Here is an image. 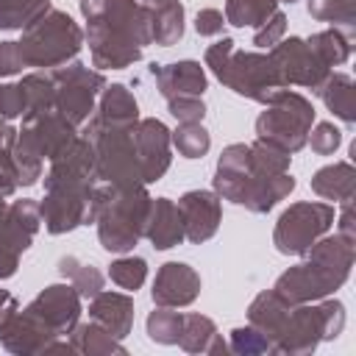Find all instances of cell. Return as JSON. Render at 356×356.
<instances>
[{
  "instance_id": "19",
  "label": "cell",
  "mask_w": 356,
  "mask_h": 356,
  "mask_svg": "<svg viewBox=\"0 0 356 356\" xmlns=\"http://www.w3.org/2000/svg\"><path fill=\"white\" fill-rule=\"evenodd\" d=\"M89 314L111 337L122 339V337H128L131 323H134V300L120 292H97L89 306Z\"/></svg>"
},
{
  "instance_id": "2",
  "label": "cell",
  "mask_w": 356,
  "mask_h": 356,
  "mask_svg": "<svg viewBox=\"0 0 356 356\" xmlns=\"http://www.w3.org/2000/svg\"><path fill=\"white\" fill-rule=\"evenodd\" d=\"M95 150L86 139H72L56 159L44 178L47 195L39 214L50 234H64L92 222L95 197Z\"/></svg>"
},
{
  "instance_id": "33",
  "label": "cell",
  "mask_w": 356,
  "mask_h": 356,
  "mask_svg": "<svg viewBox=\"0 0 356 356\" xmlns=\"http://www.w3.org/2000/svg\"><path fill=\"white\" fill-rule=\"evenodd\" d=\"M172 142H175L178 153L186 156V159L203 156V153L209 150V145H211V142H209V134L203 131L200 122H181V128H178L175 136H172Z\"/></svg>"
},
{
  "instance_id": "25",
  "label": "cell",
  "mask_w": 356,
  "mask_h": 356,
  "mask_svg": "<svg viewBox=\"0 0 356 356\" xmlns=\"http://www.w3.org/2000/svg\"><path fill=\"white\" fill-rule=\"evenodd\" d=\"M50 11V0H0V28L17 31L28 28Z\"/></svg>"
},
{
  "instance_id": "35",
  "label": "cell",
  "mask_w": 356,
  "mask_h": 356,
  "mask_svg": "<svg viewBox=\"0 0 356 356\" xmlns=\"http://www.w3.org/2000/svg\"><path fill=\"white\" fill-rule=\"evenodd\" d=\"M25 111H28V92H25L22 81L0 86V120H14Z\"/></svg>"
},
{
  "instance_id": "26",
  "label": "cell",
  "mask_w": 356,
  "mask_h": 356,
  "mask_svg": "<svg viewBox=\"0 0 356 356\" xmlns=\"http://www.w3.org/2000/svg\"><path fill=\"white\" fill-rule=\"evenodd\" d=\"M95 120H100V122H136V100H134V95L120 83L108 86L103 100H100V111H97Z\"/></svg>"
},
{
  "instance_id": "32",
  "label": "cell",
  "mask_w": 356,
  "mask_h": 356,
  "mask_svg": "<svg viewBox=\"0 0 356 356\" xmlns=\"http://www.w3.org/2000/svg\"><path fill=\"white\" fill-rule=\"evenodd\" d=\"M181 325H184V314L167 312V306L159 309V312H153V314L147 317V334H150L153 342H164V345L178 342Z\"/></svg>"
},
{
  "instance_id": "15",
  "label": "cell",
  "mask_w": 356,
  "mask_h": 356,
  "mask_svg": "<svg viewBox=\"0 0 356 356\" xmlns=\"http://www.w3.org/2000/svg\"><path fill=\"white\" fill-rule=\"evenodd\" d=\"M178 211L184 220V236L189 242H206L214 236L220 225V200L211 192H186L178 200Z\"/></svg>"
},
{
  "instance_id": "28",
  "label": "cell",
  "mask_w": 356,
  "mask_h": 356,
  "mask_svg": "<svg viewBox=\"0 0 356 356\" xmlns=\"http://www.w3.org/2000/svg\"><path fill=\"white\" fill-rule=\"evenodd\" d=\"M72 350H83V353H122L125 348L117 342V337H111L103 325L92 323V325H81L72 334Z\"/></svg>"
},
{
  "instance_id": "37",
  "label": "cell",
  "mask_w": 356,
  "mask_h": 356,
  "mask_svg": "<svg viewBox=\"0 0 356 356\" xmlns=\"http://www.w3.org/2000/svg\"><path fill=\"white\" fill-rule=\"evenodd\" d=\"M167 106H170V114L181 122H200L206 111L200 97H175V100H167Z\"/></svg>"
},
{
  "instance_id": "41",
  "label": "cell",
  "mask_w": 356,
  "mask_h": 356,
  "mask_svg": "<svg viewBox=\"0 0 356 356\" xmlns=\"http://www.w3.org/2000/svg\"><path fill=\"white\" fill-rule=\"evenodd\" d=\"M222 25H225V19H222V11H217V8H203L197 14V22H195L200 36H214L222 31Z\"/></svg>"
},
{
  "instance_id": "34",
  "label": "cell",
  "mask_w": 356,
  "mask_h": 356,
  "mask_svg": "<svg viewBox=\"0 0 356 356\" xmlns=\"http://www.w3.org/2000/svg\"><path fill=\"white\" fill-rule=\"evenodd\" d=\"M108 275H111V281L117 286L136 292L142 286L145 275H147V264H145V259H120V261L111 264V273Z\"/></svg>"
},
{
  "instance_id": "9",
  "label": "cell",
  "mask_w": 356,
  "mask_h": 356,
  "mask_svg": "<svg viewBox=\"0 0 356 356\" xmlns=\"http://www.w3.org/2000/svg\"><path fill=\"white\" fill-rule=\"evenodd\" d=\"M19 44L25 67H61L81 50V28L61 11H47L25 28Z\"/></svg>"
},
{
  "instance_id": "38",
  "label": "cell",
  "mask_w": 356,
  "mask_h": 356,
  "mask_svg": "<svg viewBox=\"0 0 356 356\" xmlns=\"http://www.w3.org/2000/svg\"><path fill=\"white\" fill-rule=\"evenodd\" d=\"M284 28H286V17H284L281 11H275V14L270 17V22L259 25V31H256V36H253V44H259V47H273V44L284 36Z\"/></svg>"
},
{
  "instance_id": "21",
  "label": "cell",
  "mask_w": 356,
  "mask_h": 356,
  "mask_svg": "<svg viewBox=\"0 0 356 356\" xmlns=\"http://www.w3.org/2000/svg\"><path fill=\"white\" fill-rule=\"evenodd\" d=\"M353 186H356V172H353V167L348 161L328 164V167L317 170L314 178H312V189L320 197L337 200V203L353 200Z\"/></svg>"
},
{
  "instance_id": "6",
  "label": "cell",
  "mask_w": 356,
  "mask_h": 356,
  "mask_svg": "<svg viewBox=\"0 0 356 356\" xmlns=\"http://www.w3.org/2000/svg\"><path fill=\"white\" fill-rule=\"evenodd\" d=\"M206 64L228 89H234L236 95H245L250 100H259V103H270L284 89L270 53L267 56L242 53V50H236V44L231 39L214 42L206 50Z\"/></svg>"
},
{
  "instance_id": "4",
  "label": "cell",
  "mask_w": 356,
  "mask_h": 356,
  "mask_svg": "<svg viewBox=\"0 0 356 356\" xmlns=\"http://www.w3.org/2000/svg\"><path fill=\"white\" fill-rule=\"evenodd\" d=\"M306 253L309 259L303 264L286 270L275 281L273 292L286 303L320 300L337 286H342L353 264V236H328L323 242H314Z\"/></svg>"
},
{
  "instance_id": "36",
  "label": "cell",
  "mask_w": 356,
  "mask_h": 356,
  "mask_svg": "<svg viewBox=\"0 0 356 356\" xmlns=\"http://www.w3.org/2000/svg\"><path fill=\"white\" fill-rule=\"evenodd\" d=\"M231 350H236V353H261V350H273V345L261 331H256L250 325V328L231 331Z\"/></svg>"
},
{
  "instance_id": "8",
  "label": "cell",
  "mask_w": 356,
  "mask_h": 356,
  "mask_svg": "<svg viewBox=\"0 0 356 356\" xmlns=\"http://www.w3.org/2000/svg\"><path fill=\"white\" fill-rule=\"evenodd\" d=\"M345 325V312L339 300H328L323 306H300L292 309L286 306V314L275 331L273 350L281 353H306L314 350L320 339H331L342 331Z\"/></svg>"
},
{
  "instance_id": "22",
  "label": "cell",
  "mask_w": 356,
  "mask_h": 356,
  "mask_svg": "<svg viewBox=\"0 0 356 356\" xmlns=\"http://www.w3.org/2000/svg\"><path fill=\"white\" fill-rule=\"evenodd\" d=\"M147 6V3H145ZM150 8V31H153V42L156 44H175L184 33V8L178 0H167V3H156L147 6Z\"/></svg>"
},
{
  "instance_id": "14",
  "label": "cell",
  "mask_w": 356,
  "mask_h": 356,
  "mask_svg": "<svg viewBox=\"0 0 356 356\" xmlns=\"http://www.w3.org/2000/svg\"><path fill=\"white\" fill-rule=\"evenodd\" d=\"M134 145L139 161L142 184L159 181L170 167V131L159 120H136L134 125Z\"/></svg>"
},
{
  "instance_id": "23",
  "label": "cell",
  "mask_w": 356,
  "mask_h": 356,
  "mask_svg": "<svg viewBox=\"0 0 356 356\" xmlns=\"http://www.w3.org/2000/svg\"><path fill=\"white\" fill-rule=\"evenodd\" d=\"M317 95L323 97V103L339 117L345 120L348 125H353L356 114H353V81L350 75H342V72H334V75H325V81L317 86Z\"/></svg>"
},
{
  "instance_id": "31",
  "label": "cell",
  "mask_w": 356,
  "mask_h": 356,
  "mask_svg": "<svg viewBox=\"0 0 356 356\" xmlns=\"http://www.w3.org/2000/svg\"><path fill=\"white\" fill-rule=\"evenodd\" d=\"M58 270H61L64 275H70V278H72V286L78 289V295H81V298H95V295L103 289V275H100L95 267L81 264V261H78V259H72V256L61 259V261H58Z\"/></svg>"
},
{
  "instance_id": "24",
  "label": "cell",
  "mask_w": 356,
  "mask_h": 356,
  "mask_svg": "<svg viewBox=\"0 0 356 356\" xmlns=\"http://www.w3.org/2000/svg\"><path fill=\"white\" fill-rule=\"evenodd\" d=\"M178 342H181L184 350H206V353L225 350L222 339L214 331V323L209 317H200V314H184V325H181Z\"/></svg>"
},
{
  "instance_id": "5",
  "label": "cell",
  "mask_w": 356,
  "mask_h": 356,
  "mask_svg": "<svg viewBox=\"0 0 356 356\" xmlns=\"http://www.w3.org/2000/svg\"><path fill=\"white\" fill-rule=\"evenodd\" d=\"M150 211V197L142 184H108L95 189L92 197V222H97L100 242L108 253H125L145 234Z\"/></svg>"
},
{
  "instance_id": "11",
  "label": "cell",
  "mask_w": 356,
  "mask_h": 356,
  "mask_svg": "<svg viewBox=\"0 0 356 356\" xmlns=\"http://www.w3.org/2000/svg\"><path fill=\"white\" fill-rule=\"evenodd\" d=\"M334 222V209L328 203H295L286 209L275 225V248L281 253H306Z\"/></svg>"
},
{
  "instance_id": "39",
  "label": "cell",
  "mask_w": 356,
  "mask_h": 356,
  "mask_svg": "<svg viewBox=\"0 0 356 356\" xmlns=\"http://www.w3.org/2000/svg\"><path fill=\"white\" fill-rule=\"evenodd\" d=\"M339 142H342V136H339V131H337L331 122H320L317 131L312 134V150L320 153V156L334 153V150L339 147Z\"/></svg>"
},
{
  "instance_id": "30",
  "label": "cell",
  "mask_w": 356,
  "mask_h": 356,
  "mask_svg": "<svg viewBox=\"0 0 356 356\" xmlns=\"http://www.w3.org/2000/svg\"><path fill=\"white\" fill-rule=\"evenodd\" d=\"M14 139L17 131L6 120H0V197H8L19 186L14 170Z\"/></svg>"
},
{
  "instance_id": "7",
  "label": "cell",
  "mask_w": 356,
  "mask_h": 356,
  "mask_svg": "<svg viewBox=\"0 0 356 356\" xmlns=\"http://www.w3.org/2000/svg\"><path fill=\"white\" fill-rule=\"evenodd\" d=\"M312 122H314L312 103L298 92L281 89L267 103V111H261V117L256 120V134L259 142L281 153H298L306 145Z\"/></svg>"
},
{
  "instance_id": "1",
  "label": "cell",
  "mask_w": 356,
  "mask_h": 356,
  "mask_svg": "<svg viewBox=\"0 0 356 356\" xmlns=\"http://www.w3.org/2000/svg\"><path fill=\"white\" fill-rule=\"evenodd\" d=\"M286 170L289 153H281L264 142L231 145L217 161L214 189L220 197L264 214L295 189V178Z\"/></svg>"
},
{
  "instance_id": "43",
  "label": "cell",
  "mask_w": 356,
  "mask_h": 356,
  "mask_svg": "<svg viewBox=\"0 0 356 356\" xmlns=\"http://www.w3.org/2000/svg\"><path fill=\"white\" fill-rule=\"evenodd\" d=\"M6 214H8V206H6L3 197H0V228H3V222H6Z\"/></svg>"
},
{
  "instance_id": "16",
  "label": "cell",
  "mask_w": 356,
  "mask_h": 356,
  "mask_svg": "<svg viewBox=\"0 0 356 356\" xmlns=\"http://www.w3.org/2000/svg\"><path fill=\"white\" fill-rule=\"evenodd\" d=\"M200 292V278L189 264L167 261L153 284V300L159 306H186L197 298Z\"/></svg>"
},
{
  "instance_id": "10",
  "label": "cell",
  "mask_w": 356,
  "mask_h": 356,
  "mask_svg": "<svg viewBox=\"0 0 356 356\" xmlns=\"http://www.w3.org/2000/svg\"><path fill=\"white\" fill-rule=\"evenodd\" d=\"M50 81H53L56 111L72 125H81L95 106L97 92L103 89V75L86 70L83 64H70V67H56L50 72Z\"/></svg>"
},
{
  "instance_id": "13",
  "label": "cell",
  "mask_w": 356,
  "mask_h": 356,
  "mask_svg": "<svg viewBox=\"0 0 356 356\" xmlns=\"http://www.w3.org/2000/svg\"><path fill=\"white\" fill-rule=\"evenodd\" d=\"M25 312L33 314L53 337L72 334L78 323V312H81V295L75 286L56 284V286H47Z\"/></svg>"
},
{
  "instance_id": "27",
  "label": "cell",
  "mask_w": 356,
  "mask_h": 356,
  "mask_svg": "<svg viewBox=\"0 0 356 356\" xmlns=\"http://www.w3.org/2000/svg\"><path fill=\"white\" fill-rule=\"evenodd\" d=\"M350 42H353V39H350L348 33L337 31V28L323 31V33H314V36L309 39V44L317 50V56H320L328 67L348 61V56H350Z\"/></svg>"
},
{
  "instance_id": "3",
  "label": "cell",
  "mask_w": 356,
  "mask_h": 356,
  "mask_svg": "<svg viewBox=\"0 0 356 356\" xmlns=\"http://www.w3.org/2000/svg\"><path fill=\"white\" fill-rule=\"evenodd\" d=\"M89 19V47L95 67L122 70L142 56V44L153 42L150 8L134 0H81Z\"/></svg>"
},
{
  "instance_id": "20",
  "label": "cell",
  "mask_w": 356,
  "mask_h": 356,
  "mask_svg": "<svg viewBox=\"0 0 356 356\" xmlns=\"http://www.w3.org/2000/svg\"><path fill=\"white\" fill-rule=\"evenodd\" d=\"M36 228H39V206L33 200H17L14 206H8L6 222L0 228V242L14 253H22L33 242Z\"/></svg>"
},
{
  "instance_id": "45",
  "label": "cell",
  "mask_w": 356,
  "mask_h": 356,
  "mask_svg": "<svg viewBox=\"0 0 356 356\" xmlns=\"http://www.w3.org/2000/svg\"><path fill=\"white\" fill-rule=\"evenodd\" d=\"M289 3H292V0H289Z\"/></svg>"
},
{
  "instance_id": "29",
  "label": "cell",
  "mask_w": 356,
  "mask_h": 356,
  "mask_svg": "<svg viewBox=\"0 0 356 356\" xmlns=\"http://www.w3.org/2000/svg\"><path fill=\"white\" fill-rule=\"evenodd\" d=\"M309 14L323 22L339 25L353 39V0H309Z\"/></svg>"
},
{
  "instance_id": "40",
  "label": "cell",
  "mask_w": 356,
  "mask_h": 356,
  "mask_svg": "<svg viewBox=\"0 0 356 356\" xmlns=\"http://www.w3.org/2000/svg\"><path fill=\"white\" fill-rule=\"evenodd\" d=\"M25 67L17 42H0V75H14Z\"/></svg>"
},
{
  "instance_id": "12",
  "label": "cell",
  "mask_w": 356,
  "mask_h": 356,
  "mask_svg": "<svg viewBox=\"0 0 356 356\" xmlns=\"http://www.w3.org/2000/svg\"><path fill=\"white\" fill-rule=\"evenodd\" d=\"M270 58H273L284 86L298 83V86L317 89L328 75V64L317 56V50L309 42H303L298 36H292V39H286L281 44H273Z\"/></svg>"
},
{
  "instance_id": "17",
  "label": "cell",
  "mask_w": 356,
  "mask_h": 356,
  "mask_svg": "<svg viewBox=\"0 0 356 356\" xmlns=\"http://www.w3.org/2000/svg\"><path fill=\"white\" fill-rule=\"evenodd\" d=\"M153 75H156L159 92L167 100L200 97L206 92V75H203L197 61H178V64H167V67H156L153 64Z\"/></svg>"
},
{
  "instance_id": "42",
  "label": "cell",
  "mask_w": 356,
  "mask_h": 356,
  "mask_svg": "<svg viewBox=\"0 0 356 356\" xmlns=\"http://www.w3.org/2000/svg\"><path fill=\"white\" fill-rule=\"evenodd\" d=\"M17 256H19V253H14L11 248H6V245L0 242V278L14 275V270H17Z\"/></svg>"
},
{
  "instance_id": "44",
  "label": "cell",
  "mask_w": 356,
  "mask_h": 356,
  "mask_svg": "<svg viewBox=\"0 0 356 356\" xmlns=\"http://www.w3.org/2000/svg\"><path fill=\"white\" fill-rule=\"evenodd\" d=\"M147 6H156V3H167V0H145Z\"/></svg>"
},
{
  "instance_id": "18",
  "label": "cell",
  "mask_w": 356,
  "mask_h": 356,
  "mask_svg": "<svg viewBox=\"0 0 356 356\" xmlns=\"http://www.w3.org/2000/svg\"><path fill=\"white\" fill-rule=\"evenodd\" d=\"M145 236L159 250H167V248H172V245H178L184 239V220H181V211H178V206L172 200H167V197L150 200Z\"/></svg>"
}]
</instances>
